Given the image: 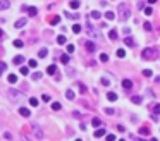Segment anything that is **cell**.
<instances>
[{
  "label": "cell",
  "mask_w": 160,
  "mask_h": 141,
  "mask_svg": "<svg viewBox=\"0 0 160 141\" xmlns=\"http://www.w3.org/2000/svg\"><path fill=\"white\" fill-rule=\"evenodd\" d=\"M74 45H67V53H72V52H74Z\"/></svg>",
  "instance_id": "cell-46"
},
{
  "label": "cell",
  "mask_w": 160,
  "mask_h": 141,
  "mask_svg": "<svg viewBox=\"0 0 160 141\" xmlns=\"http://www.w3.org/2000/svg\"><path fill=\"white\" fill-rule=\"evenodd\" d=\"M5 69H7V64H5V62H0V74H2Z\"/></svg>",
  "instance_id": "cell-44"
},
{
  "label": "cell",
  "mask_w": 160,
  "mask_h": 141,
  "mask_svg": "<svg viewBox=\"0 0 160 141\" xmlns=\"http://www.w3.org/2000/svg\"><path fill=\"white\" fill-rule=\"evenodd\" d=\"M105 114H107V115H115V110H114L112 107H109V108H105Z\"/></svg>",
  "instance_id": "cell-36"
},
{
  "label": "cell",
  "mask_w": 160,
  "mask_h": 141,
  "mask_svg": "<svg viewBox=\"0 0 160 141\" xmlns=\"http://www.w3.org/2000/svg\"><path fill=\"white\" fill-rule=\"evenodd\" d=\"M117 29H110V31H109V38H110V40H117Z\"/></svg>",
  "instance_id": "cell-17"
},
{
  "label": "cell",
  "mask_w": 160,
  "mask_h": 141,
  "mask_svg": "<svg viewBox=\"0 0 160 141\" xmlns=\"http://www.w3.org/2000/svg\"><path fill=\"white\" fill-rule=\"evenodd\" d=\"M10 7V2L9 0H0V10H5Z\"/></svg>",
  "instance_id": "cell-9"
},
{
  "label": "cell",
  "mask_w": 160,
  "mask_h": 141,
  "mask_svg": "<svg viewBox=\"0 0 160 141\" xmlns=\"http://www.w3.org/2000/svg\"><path fill=\"white\" fill-rule=\"evenodd\" d=\"M65 42H67L65 35H59V36H57V43H59V45H64Z\"/></svg>",
  "instance_id": "cell-19"
},
{
  "label": "cell",
  "mask_w": 160,
  "mask_h": 141,
  "mask_svg": "<svg viewBox=\"0 0 160 141\" xmlns=\"http://www.w3.org/2000/svg\"><path fill=\"white\" fill-rule=\"evenodd\" d=\"M117 129H119V133H124L126 131V127L122 126V124H117Z\"/></svg>",
  "instance_id": "cell-47"
},
{
  "label": "cell",
  "mask_w": 160,
  "mask_h": 141,
  "mask_svg": "<svg viewBox=\"0 0 160 141\" xmlns=\"http://www.w3.org/2000/svg\"><path fill=\"white\" fill-rule=\"evenodd\" d=\"M153 115H160V103L153 105Z\"/></svg>",
  "instance_id": "cell-32"
},
{
  "label": "cell",
  "mask_w": 160,
  "mask_h": 141,
  "mask_svg": "<svg viewBox=\"0 0 160 141\" xmlns=\"http://www.w3.org/2000/svg\"><path fill=\"white\" fill-rule=\"evenodd\" d=\"M124 43L127 45V47H134V40H132V38H131L129 35H127V36L124 38Z\"/></svg>",
  "instance_id": "cell-14"
},
{
  "label": "cell",
  "mask_w": 160,
  "mask_h": 141,
  "mask_svg": "<svg viewBox=\"0 0 160 141\" xmlns=\"http://www.w3.org/2000/svg\"><path fill=\"white\" fill-rule=\"evenodd\" d=\"M143 12H145L146 16H152L153 10H152V7H143Z\"/></svg>",
  "instance_id": "cell-41"
},
{
  "label": "cell",
  "mask_w": 160,
  "mask_h": 141,
  "mask_svg": "<svg viewBox=\"0 0 160 141\" xmlns=\"http://www.w3.org/2000/svg\"><path fill=\"white\" fill-rule=\"evenodd\" d=\"M100 83H102L103 86H110V81H109V78H102V79H100Z\"/></svg>",
  "instance_id": "cell-37"
},
{
  "label": "cell",
  "mask_w": 160,
  "mask_h": 141,
  "mask_svg": "<svg viewBox=\"0 0 160 141\" xmlns=\"http://www.w3.org/2000/svg\"><path fill=\"white\" fill-rule=\"evenodd\" d=\"M31 127H33V134H35L38 140H42V138H43V131H42V127H40V126H36V124H33Z\"/></svg>",
  "instance_id": "cell-4"
},
{
  "label": "cell",
  "mask_w": 160,
  "mask_h": 141,
  "mask_svg": "<svg viewBox=\"0 0 160 141\" xmlns=\"http://www.w3.org/2000/svg\"><path fill=\"white\" fill-rule=\"evenodd\" d=\"M19 72H21L22 76H28V74H29V65H28V67H21V70H19Z\"/></svg>",
  "instance_id": "cell-34"
},
{
  "label": "cell",
  "mask_w": 160,
  "mask_h": 141,
  "mask_svg": "<svg viewBox=\"0 0 160 141\" xmlns=\"http://www.w3.org/2000/svg\"><path fill=\"white\" fill-rule=\"evenodd\" d=\"M105 134H107V131H105L103 127H100V129H97V131H95V138H103Z\"/></svg>",
  "instance_id": "cell-8"
},
{
  "label": "cell",
  "mask_w": 160,
  "mask_h": 141,
  "mask_svg": "<svg viewBox=\"0 0 160 141\" xmlns=\"http://www.w3.org/2000/svg\"><path fill=\"white\" fill-rule=\"evenodd\" d=\"M42 72H38V70H36V72H33V74H31V79H33V81H40V79H42Z\"/></svg>",
  "instance_id": "cell-16"
},
{
  "label": "cell",
  "mask_w": 160,
  "mask_h": 141,
  "mask_svg": "<svg viewBox=\"0 0 160 141\" xmlns=\"http://www.w3.org/2000/svg\"><path fill=\"white\" fill-rule=\"evenodd\" d=\"M14 47H16V48H22V47H24L22 40H14Z\"/></svg>",
  "instance_id": "cell-30"
},
{
  "label": "cell",
  "mask_w": 160,
  "mask_h": 141,
  "mask_svg": "<svg viewBox=\"0 0 160 141\" xmlns=\"http://www.w3.org/2000/svg\"><path fill=\"white\" fill-rule=\"evenodd\" d=\"M65 17H69V19H76L77 16H74V14H71V12H65Z\"/></svg>",
  "instance_id": "cell-48"
},
{
  "label": "cell",
  "mask_w": 160,
  "mask_h": 141,
  "mask_svg": "<svg viewBox=\"0 0 160 141\" xmlns=\"http://www.w3.org/2000/svg\"><path fill=\"white\" fill-rule=\"evenodd\" d=\"M77 86H79V91H81V93H86V91H88V90H86V86H84L83 83H77Z\"/></svg>",
  "instance_id": "cell-40"
},
{
  "label": "cell",
  "mask_w": 160,
  "mask_h": 141,
  "mask_svg": "<svg viewBox=\"0 0 160 141\" xmlns=\"http://www.w3.org/2000/svg\"><path fill=\"white\" fill-rule=\"evenodd\" d=\"M122 31H124V35H126V36H127V35H129V33H131V29H129V28H124V29H122Z\"/></svg>",
  "instance_id": "cell-52"
},
{
  "label": "cell",
  "mask_w": 160,
  "mask_h": 141,
  "mask_svg": "<svg viewBox=\"0 0 160 141\" xmlns=\"http://www.w3.org/2000/svg\"><path fill=\"white\" fill-rule=\"evenodd\" d=\"M72 31H74L76 35H79V33H81V26H79V24H74V26H72Z\"/></svg>",
  "instance_id": "cell-35"
},
{
  "label": "cell",
  "mask_w": 160,
  "mask_h": 141,
  "mask_svg": "<svg viewBox=\"0 0 160 141\" xmlns=\"http://www.w3.org/2000/svg\"><path fill=\"white\" fill-rule=\"evenodd\" d=\"M47 55H48V50H47V48H42V50H40V53H38L40 59H43V57H47Z\"/></svg>",
  "instance_id": "cell-31"
},
{
  "label": "cell",
  "mask_w": 160,
  "mask_h": 141,
  "mask_svg": "<svg viewBox=\"0 0 160 141\" xmlns=\"http://www.w3.org/2000/svg\"><path fill=\"white\" fill-rule=\"evenodd\" d=\"M139 134H146V136H148V134H150V129H148V127H141V129H139Z\"/></svg>",
  "instance_id": "cell-39"
},
{
  "label": "cell",
  "mask_w": 160,
  "mask_h": 141,
  "mask_svg": "<svg viewBox=\"0 0 160 141\" xmlns=\"http://www.w3.org/2000/svg\"><path fill=\"white\" fill-rule=\"evenodd\" d=\"M4 138H5V140H12V134H10V133L7 131V133L4 134Z\"/></svg>",
  "instance_id": "cell-49"
},
{
  "label": "cell",
  "mask_w": 160,
  "mask_h": 141,
  "mask_svg": "<svg viewBox=\"0 0 160 141\" xmlns=\"http://www.w3.org/2000/svg\"><path fill=\"white\" fill-rule=\"evenodd\" d=\"M19 114H21L22 117H29V115H31L29 108H24V107H21V108H19Z\"/></svg>",
  "instance_id": "cell-13"
},
{
  "label": "cell",
  "mask_w": 160,
  "mask_h": 141,
  "mask_svg": "<svg viewBox=\"0 0 160 141\" xmlns=\"http://www.w3.org/2000/svg\"><path fill=\"white\" fill-rule=\"evenodd\" d=\"M122 88H124V90H131V88H132V81H131V79H122Z\"/></svg>",
  "instance_id": "cell-6"
},
{
  "label": "cell",
  "mask_w": 160,
  "mask_h": 141,
  "mask_svg": "<svg viewBox=\"0 0 160 141\" xmlns=\"http://www.w3.org/2000/svg\"><path fill=\"white\" fill-rule=\"evenodd\" d=\"M52 108H54V110H60V108H62V105H60V103H59V102H54V103H52Z\"/></svg>",
  "instance_id": "cell-33"
},
{
  "label": "cell",
  "mask_w": 160,
  "mask_h": 141,
  "mask_svg": "<svg viewBox=\"0 0 160 141\" xmlns=\"http://www.w3.org/2000/svg\"><path fill=\"white\" fill-rule=\"evenodd\" d=\"M107 100H109V102H117V95L114 91H109L107 93Z\"/></svg>",
  "instance_id": "cell-12"
},
{
  "label": "cell",
  "mask_w": 160,
  "mask_h": 141,
  "mask_svg": "<svg viewBox=\"0 0 160 141\" xmlns=\"http://www.w3.org/2000/svg\"><path fill=\"white\" fill-rule=\"evenodd\" d=\"M143 28H145V31H152V24H150V22H145Z\"/></svg>",
  "instance_id": "cell-45"
},
{
  "label": "cell",
  "mask_w": 160,
  "mask_h": 141,
  "mask_svg": "<svg viewBox=\"0 0 160 141\" xmlns=\"http://www.w3.org/2000/svg\"><path fill=\"white\" fill-rule=\"evenodd\" d=\"M90 17H91V19H100V17H102V14H100L98 10H91V12H90Z\"/></svg>",
  "instance_id": "cell-18"
},
{
  "label": "cell",
  "mask_w": 160,
  "mask_h": 141,
  "mask_svg": "<svg viewBox=\"0 0 160 141\" xmlns=\"http://www.w3.org/2000/svg\"><path fill=\"white\" fill-rule=\"evenodd\" d=\"M155 2H157V0H148V4H155Z\"/></svg>",
  "instance_id": "cell-53"
},
{
  "label": "cell",
  "mask_w": 160,
  "mask_h": 141,
  "mask_svg": "<svg viewBox=\"0 0 160 141\" xmlns=\"http://www.w3.org/2000/svg\"><path fill=\"white\" fill-rule=\"evenodd\" d=\"M105 17H107L109 21H114V19H115V14H114V12H110V10H109V12H105Z\"/></svg>",
  "instance_id": "cell-26"
},
{
  "label": "cell",
  "mask_w": 160,
  "mask_h": 141,
  "mask_svg": "<svg viewBox=\"0 0 160 141\" xmlns=\"http://www.w3.org/2000/svg\"><path fill=\"white\" fill-rule=\"evenodd\" d=\"M115 55H117V57H121V59H124V57H126V50H124V48H117V52H115Z\"/></svg>",
  "instance_id": "cell-24"
},
{
  "label": "cell",
  "mask_w": 160,
  "mask_h": 141,
  "mask_svg": "<svg viewBox=\"0 0 160 141\" xmlns=\"http://www.w3.org/2000/svg\"><path fill=\"white\" fill-rule=\"evenodd\" d=\"M42 100L43 102H50V96L48 95H42Z\"/></svg>",
  "instance_id": "cell-50"
},
{
  "label": "cell",
  "mask_w": 160,
  "mask_h": 141,
  "mask_svg": "<svg viewBox=\"0 0 160 141\" xmlns=\"http://www.w3.org/2000/svg\"><path fill=\"white\" fill-rule=\"evenodd\" d=\"M22 62H24V57H22V55H16V57H14V64L21 65Z\"/></svg>",
  "instance_id": "cell-21"
},
{
  "label": "cell",
  "mask_w": 160,
  "mask_h": 141,
  "mask_svg": "<svg viewBox=\"0 0 160 141\" xmlns=\"http://www.w3.org/2000/svg\"><path fill=\"white\" fill-rule=\"evenodd\" d=\"M55 72H57V65H54V64H52V65H48V67H47V74L54 76Z\"/></svg>",
  "instance_id": "cell-11"
},
{
  "label": "cell",
  "mask_w": 160,
  "mask_h": 141,
  "mask_svg": "<svg viewBox=\"0 0 160 141\" xmlns=\"http://www.w3.org/2000/svg\"><path fill=\"white\" fill-rule=\"evenodd\" d=\"M91 124H93L95 127H100L102 126V120L98 119V117H93V119H91Z\"/></svg>",
  "instance_id": "cell-23"
},
{
  "label": "cell",
  "mask_w": 160,
  "mask_h": 141,
  "mask_svg": "<svg viewBox=\"0 0 160 141\" xmlns=\"http://www.w3.org/2000/svg\"><path fill=\"white\" fill-rule=\"evenodd\" d=\"M59 22H60V17H59V16H54V17L50 19V24H52V26H57Z\"/></svg>",
  "instance_id": "cell-22"
},
{
  "label": "cell",
  "mask_w": 160,
  "mask_h": 141,
  "mask_svg": "<svg viewBox=\"0 0 160 141\" xmlns=\"http://www.w3.org/2000/svg\"><path fill=\"white\" fill-rule=\"evenodd\" d=\"M117 14H119V19H121V21H127V19L131 17V9H129V5H127V4H121Z\"/></svg>",
  "instance_id": "cell-2"
},
{
  "label": "cell",
  "mask_w": 160,
  "mask_h": 141,
  "mask_svg": "<svg viewBox=\"0 0 160 141\" xmlns=\"http://www.w3.org/2000/svg\"><path fill=\"white\" fill-rule=\"evenodd\" d=\"M62 64H69V55L67 53H64V55H60V59H59Z\"/></svg>",
  "instance_id": "cell-25"
},
{
  "label": "cell",
  "mask_w": 160,
  "mask_h": 141,
  "mask_svg": "<svg viewBox=\"0 0 160 141\" xmlns=\"http://www.w3.org/2000/svg\"><path fill=\"white\" fill-rule=\"evenodd\" d=\"M143 76H145V78H152V76H153V70L152 69H145V70H143Z\"/></svg>",
  "instance_id": "cell-28"
},
{
  "label": "cell",
  "mask_w": 160,
  "mask_h": 141,
  "mask_svg": "<svg viewBox=\"0 0 160 141\" xmlns=\"http://www.w3.org/2000/svg\"><path fill=\"white\" fill-rule=\"evenodd\" d=\"M26 22H28V19H26V17H22V19H17V21H16V28L17 29H21V28H24V26H26Z\"/></svg>",
  "instance_id": "cell-5"
},
{
  "label": "cell",
  "mask_w": 160,
  "mask_h": 141,
  "mask_svg": "<svg viewBox=\"0 0 160 141\" xmlns=\"http://www.w3.org/2000/svg\"><path fill=\"white\" fill-rule=\"evenodd\" d=\"M79 5H81V2H79V0H71V4H69V7L72 9V10L79 9Z\"/></svg>",
  "instance_id": "cell-10"
},
{
  "label": "cell",
  "mask_w": 160,
  "mask_h": 141,
  "mask_svg": "<svg viewBox=\"0 0 160 141\" xmlns=\"http://www.w3.org/2000/svg\"><path fill=\"white\" fill-rule=\"evenodd\" d=\"M141 59L143 60H157L159 59V50L157 48H145L141 52Z\"/></svg>",
  "instance_id": "cell-1"
},
{
  "label": "cell",
  "mask_w": 160,
  "mask_h": 141,
  "mask_svg": "<svg viewBox=\"0 0 160 141\" xmlns=\"http://www.w3.org/2000/svg\"><path fill=\"white\" fill-rule=\"evenodd\" d=\"M100 60H102V62H109V55H107V53H102V55H100Z\"/></svg>",
  "instance_id": "cell-42"
},
{
  "label": "cell",
  "mask_w": 160,
  "mask_h": 141,
  "mask_svg": "<svg viewBox=\"0 0 160 141\" xmlns=\"http://www.w3.org/2000/svg\"><path fill=\"white\" fill-rule=\"evenodd\" d=\"M86 50H88V52H91V53H93V52L97 50V45H95V43H93V42H86Z\"/></svg>",
  "instance_id": "cell-7"
},
{
  "label": "cell",
  "mask_w": 160,
  "mask_h": 141,
  "mask_svg": "<svg viewBox=\"0 0 160 141\" xmlns=\"http://www.w3.org/2000/svg\"><path fill=\"white\" fill-rule=\"evenodd\" d=\"M7 96H9V100H10L12 103H19L21 100L26 98V95H24L22 91H17V90H9V91H7Z\"/></svg>",
  "instance_id": "cell-3"
},
{
  "label": "cell",
  "mask_w": 160,
  "mask_h": 141,
  "mask_svg": "<svg viewBox=\"0 0 160 141\" xmlns=\"http://www.w3.org/2000/svg\"><path fill=\"white\" fill-rule=\"evenodd\" d=\"M2 35H4V33H2V29H0V38H2Z\"/></svg>",
  "instance_id": "cell-54"
},
{
  "label": "cell",
  "mask_w": 160,
  "mask_h": 141,
  "mask_svg": "<svg viewBox=\"0 0 160 141\" xmlns=\"http://www.w3.org/2000/svg\"><path fill=\"white\" fill-rule=\"evenodd\" d=\"M107 140H109V141H114V140H115V136H114V134H107Z\"/></svg>",
  "instance_id": "cell-51"
},
{
  "label": "cell",
  "mask_w": 160,
  "mask_h": 141,
  "mask_svg": "<svg viewBox=\"0 0 160 141\" xmlns=\"http://www.w3.org/2000/svg\"><path fill=\"white\" fill-rule=\"evenodd\" d=\"M28 65H29V67H36V65H38V62H36L35 59H31V60L28 62Z\"/></svg>",
  "instance_id": "cell-43"
},
{
  "label": "cell",
  "mask_w": 160,
  "mask_h": 141,
  "mask_svg": "<svg viewBox=\"0 0 160 141\" xmlns=\"http://www.w3.org/2000/svg\"><path fill=\"white\" fill-rule=\"evenodd\" d=\"M36 14H38V9H36V7H29L28 9V16H29V17H35Z\"/></svg>",
  "instance_id": "cell-15"
},
{
  "label": "cell",
  "mask_w": 160,
  "mask_h": 141,
  "mask_svg": "<svg viewBox=\"0 0 160 141\" xmlns=\"http://www.w3.org/2000/svg\"><path fill=\"white\" fill-rule=\"evenodd\" d=\"M131 102L134 103V105H141V96H132Z\"/></svg>",
  "instance_id": "cell-29"
},
{
  "label": "cell",
  "mask_w": 160,
  "mask_h": 141,
  "mask_svg": "<svg viewBox=\"0 0 160 141\" xmlns=\"http://www.w3.org/2000/svg\"><path fill=\"white\" fill-rule=\"evenodd\" d=\"M9 83L16 85V83H17V76H16V74H9Z\"/></svg>",
  "instance_id": "cell-27"
},
{
  "label": "cell",
  "mask_w": 160,
  "mask_h": 141,
  "mask_svg": "<svg viewBox=\"0 0 160 141\" xmlns=\"http://www.w3.org/2000/svg\"><path fill=\"white\" fill-rule=\"evenodd\" d=\"M38 103H40V102H38L36 98H29V105L31 107H38Z\"/></svg>",
  "instance_id": "cell-38"
},
{
  "label": "cell",
  "mask_w": 160,
  "mask_h": 141,
  "mask_svg": "<svg viewBox=\"0 0 160 141\" xmlns=\"http://www.w3.org/2000/svg\"><path fill=\"white\" fill-rule=\"evenodd\" d=\"M65 98H67V100H74V98H76L74 91H72V90H67V91H65Z\"/></svg>",
  "instance_id": "cell-20"
}]
</instances>
